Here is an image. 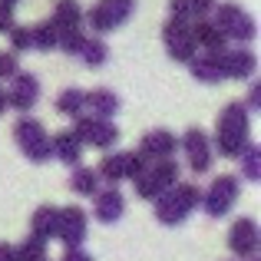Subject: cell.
Segmentation results:
<instances>
[{
	"label": "cell",
	"instance_id": "1",
	"mask_svg": "<svg viewBox=\"0 0 261 261\" xmlns=\"http://www.w3.org/2000/svg\"><path fill=\"white\" fill-rule=\"evenodd\" d=\"M248 142H251V116H248V109H245L242 102H228V106L218 113L212 152L225 155V159H238Z\"/></svg>",
	"mask_w": 261,
	"mask_h": 261
},
{
	"label": "cell",
	"instance_id": "2",
	"mask_svg": "<svg viewBox=\"0 0 261 261\" xmlns=\"http://www.w3.org/2000/svg\"><path fill=\"white\" fill-rule=\"evenodd\" d=\"M152 205H155V218L172 228V225H182L185 218L202 205V189L192 185V182H175L172 189L162 192Z\"/></svg>",
	"mask_w": 261,
	"mask_h": 261
},
{
	"label": "cell",
	"instance_id": "3",
	"mask_svg": "<svg viewBox=\"0 0 261 261\" xmlns=\"http://www.w3.org/2000/svg\"><path fill=\"white\" fill-rule=\"evenodd\" d=\"M212 23H215V30L225 37V43H238V46H245V43H251V40L258 37V23H255V17H251L245 7H238V4H215V10H212Z\"/></svg>",
	"mask_w": 261,
	"mask_h": 261
},
{
	"label": "cell",
	"instance_id": "4",
	"mask_svg": "<svg viewBox=\"0 0 261 261\" xmlns=\"http://www.w3.org/2000/svg\"><path fill=\"white\" fill-rule=\"evenodd\" d=\"M13 139L23 149V155L33 162V166H43V162L53 159V146H50V133L43 129V122L33 119V116H20L13 122Z\"/></svg>",
	"mask_w": 261,
	"mask_h": 261
},
{
	"label": "cell",
	"instance_id": "5",
	"mask_svg": "<svg viewBox=\"0 0 261 261\" xmlns=\"http://www.w3.org/2000/svg\"><path fill=\"white\" fill-rule=\"evenodd\" d=\"M178 172H182V169H178V162H175V159H166V162H149V166L133 178L136 195L146 198V202H155V198H159L162 192H169V189H172V185L178 182Z\"/></svg>",
	"mask_w": 261,
	"mask_h": 261
},
{
	"label": "cell",
	"instance_id": "6",
	"mask_svg": "<svg viewBox=\"0 0 261 261\" xmlns=\"http://www.w3.org/2000/svg\"><path fill=\"white\" fill-rule=\"evenodd\" d=\"M133 13H136V0H96V4L83 13V20L93 27L96 37H102V33L119 30Z\"/></svg>",
	"mask_w": 261,
	"mask_h": 261
},
{
	"label": "cell",
	"instance_id": "7",
	"mask_svg": "<svg viewBox=\"0 0 261 261\" xmlns=\"http://www.w3.org/2000/svg\"><path fill=\"white\" fill-rule=\"evenodd\" d=\"M70 133L76 136L83 146L99 149V152H102V149H113L116 142H119V126H116V122L96 119V116H89V113H83V116H76V119H73Z\"/></svg>",
	"mask_w": 261,
	"mask_h": 261
},
{
	"label": "cell",
	"instance_id": "8",
	"mask_svg": "<svg viewBox=\"0 0 261 261\" xmlns=\"http://www.w3.org/2000/svg\"><path fill=\"white\" fill-rule=\"evenodd\" d=\"M242 195V182L238 175H218L215 182L208 185V192H202V208L208 218H225L231 212V205Z\"/></svg>",
	"mask_w": 261,
	"mask_h": 261
},
{
	"label": "cell",
	"instance_id": "9",
	"mask_svg": "<svg viewBox=\"0 0 261 261\" xmlns=\"http://www.w3.org/2000/svg\"><path fill=\"white\" fill-rule=\"evenodd\" d=\"M162 43H166L169 60H175V63H192V60L198 57V46H195V40H192V27L185 23V20H175V17L166 20V27H162Z\"/></svg>",
	"mask_w": 261,
	"mask_h": 261
},
{
	"label": "cell",
	"instance_id": "10",
	"mask_svg": "<svg viewBox=\"0 0 261 261\" xmlns=\"http://www.w3.org/2000/svg\"><path fill=\"white\" fill-rule=\"evenodd\" d=\"M178 149L185 152V162H189V169L195 175H205L212 166H215V152H212V139L205 129H185L182 142H178Z\"/></svg>",
	"mask_w": 261,
	"mask_h": 261
},
{
	"label": "cell",
	"instance_id": "11",
	"mask_svg": "<svg viewBox=\"0 0 261 261\" xmlns=\"http://www.w3.org/2000/svg\"><path fill=\"white\" fill-rule=\"evenodd\" d=\"M142 169H146V162H142L136 152H106L99 159V166H96V175L106 178L109 185H119V182L136 178Z\"/></svg>",
	"mask_w": 261,
	"mask_h": 261
},
{
	"label": "cell",
	"instance_id": "12",
	"mask_svg": "<svg viewBox=\"0 0 261 261\" xmlns=\"http://www.w3.org/2000/svg\"><path fill=\"white\" fill-rule=\"evenodd\" d=\"M89 231V215L80 205H66V208H57V238L66 245V248H83Z\"/></svg>",
	"mask_w": 261,
	"mask_h": 261
},
{
	"label": "cell",
	"instance_id": "13",
	"mask_svg": "<svg viewBox=\"0 0 261 261\" xmlns=\"http://www.w3.org/2000/svg\"><path fill=\"white\" fill-rule=\"evenodd\" d=\"M7 109H17L20 116H30V109L40 102V80L33 73H13L10 89H4Z\"/></svg>",
	"mask_w": 261,
	"mask_h": 261
},
{
	"label": "cell",
	"instance_id": "14",
	"mask_svg": "<svg viewBox=\"0 0 261 261\" xmlns=\"http://www.w3.org/2000/svg\"><path fill=\"white\" fill-rule=\"evenodd\" d=\"M258 248H261V231H258L255 218H235L228 228V251L245 261V258L258 255Z\"/></svg>",
	"mask_w": 261,
	"mask_h": 261
},
{
	"label": "cell",
	"instance_id": "15",
	"mask_svg": "<svg viewBox=\"0 0 261 261\" xmlns=\"http://www.w3.org/2000/svg\"><path fill=\"white\" fill-rule=\"evenodd\" d=\"M218 70L222 80H251L258 70V57L248 46H228L225 53H218Z\"/></svg>",
	"mask_w": 261,
	"mask_h": 261
},
{
	"label": "cell",
	"instance_id": "16",
	"mask_svg": "<svg viewBox=\"0 0 261 261\" xmlns=\"http://www.w3.org/2000/svg\"><path fill=\"white\" fill-rule=\"evenodd\" d=\"M178 152V136L169 133V129H152L139 139V159L142 162H166Z\"/></svg>",
	"mask_w": 261,
	"mask_h": 261
},
{
	"label": "cell",
	"instance_id": "17",
	"mask_svg": "<svg viewBox=\"0 0 261 261\" xmlns=\"http://www.w3.org/2000/svg\"><path fill=\"white\" fill-rule=\"evenodd\" d=\"M93 198H96L93 202V215H96V222H102V225H116L122 218V212H126V195H122L116 185L96 192Z\"/></svg>",
	"mask_w": 261,
	"mask_h": 261
},
{
	"label": "cell",
	"instance_id": "18",
	"mask_svg": "<svg viewBox=\"0 0 261 261\" xmlns=\"http://www.w3.org/2000/svg\"><path fill=\"white\" fill-rule=\"evenodd\" d=\"M50 146H53V159H60L63 166H70V169L83 166V162H80V159H83V142H80L70 129L50 136Z\"/></svg>",
	"mask_w": 261,
	"mask_h": 261
},
{
	"label": "cell",
	"instance_id": "19",
	"mask_svg": "<svg viewBox=\"0 0 261 261\" xmlns=\"http://www.w3.org/2000/svg\"><path fill=\"white\" fill-rule=\"evenodd\" d=\"M189 27H192V40H195V46H202L208 57H218V53L228 50L225 37L215 30V23H212V20H195V23H189Z\"/></svg>",
	"mask_w": 261,
	"mask_h": 261
},
{
	"label": "cell",
	"instance_id": "20",
	"mask_svg": "<svg viewBox=\"0 0 261 261\" xmlns=\"http://www.w3.org/2000/svg\"><path fill=\"white\" fill-rule=\"evenodd\" d=\"M119 96L113 93V89H93V93H86V113L96 116V119H109L113 122V116L119 113Z\"/></svg>",
	"mask_w": 261,
	"mask_h": 261
},
{
	"label": "cell",
	"instance_id": "21",
	"mask_svg": "<svg viewBox=\"0 0 261 261\" xmlns=\"http://www.w3.org/2000/svg\"><path fill=\"white\" fill-rule=\"evenodd\" d=\"M50 23L57 27V33H66V30H80L83 27V7L76 0H57L53 7V17Z\"/></svg>",
	"mask_w": 261,
	"mask_h": 261
},
{
	"label": "cell",
	"instance_id": "22",
	"mask_svg": "<svg viewBox=\"0 0 261 261\" xmlns=\"http://www.w3.org/2000/svg\"><path fill=\"white\" fill-rule=\"evenodd\" d=\"M215 10V0H169V13L175 20H208Z\"/></svg>",
	"mask_w": 261,
	"mask_h": 261
},
{
	"label": "cell",
	"instance_id": "23",
	"mask_svg": "<svg viewBox=\"0 0 261 261\" xmlns=\"http://www.w3.org/2000/svg\"><path fill=\"white\" fill-rule=\"evenodd\" d=\"M30 235L40 238V242L57 238V208H53V205H40L30 215Z\"/></svg>",
	"mask_w": 261,
	"mask_h": 261
},
{
	"label": "cell",
	"instance_id": "24",
	"mask_svg": "<svg viewBox=\"0 0 261 261\" xmlns=\"http://www.w3.org/2000/svg\"><path fill=\"white\" fill-rule=\"evenodd\" d=\"M57 113L60 116H70V119L83 116L86 113V89H80V86L63 89V93L57 96Z\"/></svg>",
	"mask_w": 261,
	"mask_h": 261
},
{
	"label": "cell",
	"instance_id": "25",
	"mask_svg": "<svg viewBox=\"0 0 261 261\" xmlns=\"http://www.w3.org/2000/svg\"><path fill=\"white\" fill-rule=\"evenodd\" d=\"M189 73L198 80V83H208V86H215V83H222V70H218V57H208V53H202V57H195L189 63Z\"/></svg>",
	"mask_w": 261,
	"mask_h": 261
},
{
	"label": "cell",
	"instance_id": "26",
	"mask_svg": "<svg viewBox=\"0 0 261 261\" xmlns=\"http://www.w3.org/2000/svg\"><path fill=\"white\" fill-rule=\"evenodd\" d=\"M70 189L76 192V195H86V198H93L96 192H99V175H96V169L76 166V169L70 172Z\"/></svg>",
	"mask_w": 261,
	"mask_h": 261
},
{
	"label": "cell",
	"instance_id": "27",
	"mask_svg": "<svg viewBox=\"0 0 261 261\" xmlns=\"http://www.w3.org/2000/svg\"><path fill=\"white\" fill-rule=\"evenodd\" d=\"M238 162H242V175L248 182H258L261 178V146L258 142H248L242 149V155H238Z\"/></svg>",
	"mask_w": 261,
	"mask_h": 261
},
{
	"label": "cell",
	"instance_id": "28",
	"mask_svg": "<svg viewBox=\"0 0 261 261\" xmlns=\"http://www.w3.org/2000/svg\"><path fill=\"white\" fill-rule=\"evenodd\" d=\"M30 46H33V50H43V53L57 50V27H53L50 20L30 27Z\"/></svg>",
	"mask_w": 261,
	"mask_h": 261
},
{
	"label": "cell",
	"instance_id": "29",
	"mask_svg": "<svg viewBox=\"0 0 261 261\" xmlns=\"http://www.w3.org/2000/svg\"><path fill=\"white\" fill-rule=\"evenodd\" d=\"M80 57H83V63L86 66H102L109 60V46L102 43V37H86V43H83V50H80Z\"/></svg>",
	"mask_w": 261,
	"mask_h": 261
},
{
	"label": "cell",
	"instance_id": "30",
	"mask_svg": "<svg viewBox=\"0 0 261 261\" xmlns=\"http://www.w3.org/2000/svg\"><path fill=\"white\" fill-rule=\"evenodd\" d=\"M13 251H17V261H46V242H40L33 235H27L20 245H13Z\"/></svg>",
	"mask_w": 261,
	"mask_h": 261
},
{
	"label": "cell",
	"instance_id": "31",
	"mask_svg": "<svg viewBox=\"0 0 261 261\" xmlns=\"http://www.w3.org/2000/svg\"><path fill=\"white\" fill-rule=\"evenodd\" d=\"M83 43H86V33H83V30H66V33H57V50L70 53V57H80Z\"/></svg>",
	"mask_w": 261,
	"mask_h": 261
},
{
	"label": "cell",
	"instance_id": "32",
	"mask_svg": "<svg viewBox=\"0 0 261 261\" xmlns=\"http://www.w3.org/2000/svg\"><path fill=\"white\" fill-rule=\"evenodd\" d=\"M7 37H10V46H13L10 53H27V50H33V46H30V27H13Z\"/></svg>",
	"mask_w": 261,
	"mask_h": 261
},
{
	"label": "cell",
	"instance_id": "33",
	"mask_svg": "<svg viewBox=\"0 0 261 261\" xmlns=\"http://www.w3.org/2000/svg\"><path fill=\"white\" fill-rule=\"evenodd\" d=\"M13 73H20V63H17V53H0V80H10Z\"/></svg>",
	"mask_w": 261,
	"mask_h": 261
},
{
	"label": "cell",
	"instance_id": "34",
	"mask_svg": "<svg viewBox=\"0 0 261 261\" xmlns=\"http://www.w3.org/2000/svg\"><path fill=\"white\" fill-rule=\"evenodd\" d=\"M242 106L248 109V116H251V113H258V109H261V83H258V80L251 83V89H248V102H242Z\"/></svg>",
	"mask_w": 261,
	"mask_h": 261
},
{
	"label": "cell",
	"instance_id": "35",
	"mask_svg": "<svg viewBox=\"0 0 261 261\" xmlns=\"http://www.w3.org/2000/svg\"><path fill=\"white\" fill-rule=\"evenodd\" d=\"M60 261H96V258L89 255L86 248H66V251H63V258H60Z\"/></svg>",
	"mask_w": 261,
	"mask_h": 261
},
{
	"label": "cell",
	"instance_id": "36",
	"mask_svg": "<svg viewBox=\"0 0 261 261\" xmlns=\"http://www.w3.org/2000/svg\"><path fill=\"white\" fill-rule=\"evenodd\" d=\"M13 10H7V7H0V33H10L13 30Z\"/></svg>",
	"mask_w": 261,
	"mask_h": 261
},
{
	"label": "cell",
	"instance_id": "37",
	"mask_svg": "<svg viewBox=\"0 0 261 261\" xmlns=\"http://www.w3.org/2000/svg\"><path fill=\"white\" fill-rule=\"evenodd\" d=\"M0 261H17V251L10 242H0Z\"/></svg>",
	"mask_w": 261,
	"mask_h": 261
},
{
	"label": "cell",
	"instance_id": "38",
	"mask_svg": "<svg viewBox=\"0 0 261 261\" xmlns=\"http://www.w3.org/2000/svg\"><path fill=\"white\" fill-rule=\"evenodd\" d=\"M7 113V96H4V89H0V116Z\"/></svg>",
	"mask_w": 261,
	"mask_h": 261
},
{
	"label": "cell",
	"instance_id": "39",
	"mask_svg": "<svg viewBox=\"0 0 261 261\" xmlns=\"http://www.w3.org/2000/svg\"><path fill=\"white\" fill-rule=\"evenodd\" d=\"M17 4H20V0H0V7H7V10H13Z\"/></svg>",
	"mask_w": 261,
	"mask_h": 261
},
{
	"label": "cell",
	"instance_id": "40",
	"mask_svg": "<svg viewBox=\"0 0 261 261\" xmlns=\"http://www.w3.org/2000/svg\"><path fill=\"white\" fill-rule=\"evenodd\" d=\"M245 261H261V255H251V258H245Z\"/></svg>",
	"mask_w": 261,
	"mask_h": 261
}]
</instances>
